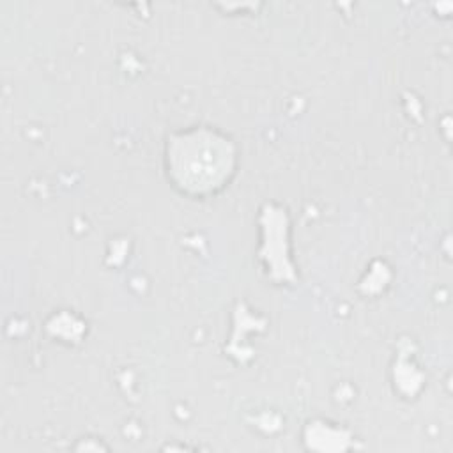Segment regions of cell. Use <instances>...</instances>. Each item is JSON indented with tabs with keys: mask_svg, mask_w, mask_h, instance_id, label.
I'll return each mask as SVG.
<instances>
[{
	"mask_svg": "<svg viewBox=\"0 0 453 453\" xmlns=\"http://www.w3.org/2000/svg\"><path fill=\"white\" fill-rule=\"evenodd\" d=\"M166 170L172 182L188 195L221 189L235 168V147L226 134L193 127L172 134L166 143Z\"/></svg>",
	"mask_w": 453,
	"mask_h": 453,
	"instance_id": "1",
	"label": "cell"
}]
</instances>
